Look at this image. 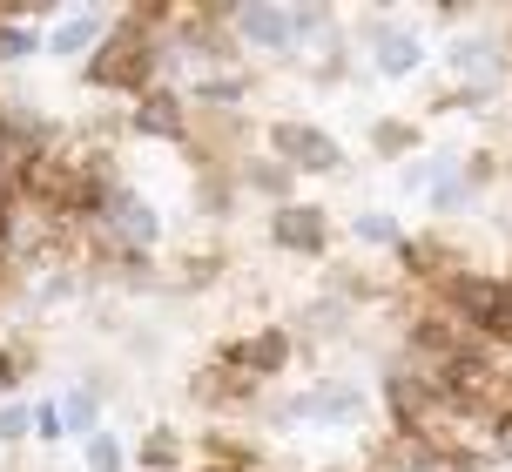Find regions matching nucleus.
Returning a JSON list of instances; mask_svg holds the SVG:
<instances>
[{
  "label": "nucleus",
  "mask_w": 512,
  "mask_h": 472,
  "mask_svg": "<svg viewBox=\"0 0 512 472\" xmlns=\"http://www.w3.org/2000/svg\"><path fill=\"white\" fill-rule=\"evenodd\" d=\"M149 75H155V41L135 34V27H108V41L88 54V81L95 88H122V95H149Z\"/></svg>",
  "instance_id": "nucleus-1"
},
{
  "label": "nucleus",
  "mask_w": 512,
  "mask_h": 472,
  "mask_svg": "<svg viewBox=\"0 0 512 472\" xmlns=\"http://www.w3.org/2000/svg\"><path fill=\"white\" fill-rule=\"evenodd\" d=\"M270 156L297 176V169H310V176H331L337 162H344V149H337L331 135L317 129V122H270Z\"/></svg>",
  "instance_id": "nucleus-2"
},
{
  "label": "nucleus",
  "mask_w": 512,
  "mask_h": 472,
  "mask_svg": "<svg viewBox=\"0 0 512 472\" xmlns=\"http://www.w3.org/2000/svg\"><path fill=\"white\" fill-rule=\"evenodd\" d=\"M102 223H108V250H128V257H142L155 236H162V216H155L135 189H122V183L102 196Z\"/></svg>",
  "instance_id": "nucleus-3"
},
{
  "label": "nucleus",
  "mask_w": 512,
  "mask_h": 472,
  "mask_svg": "<svg viewBox=\"0 0 512 472\" xmlns=\"http://www.w3.org/2000/svg\"><path fill=\"white\" fill-rule=\"evenodd\" d=\"M270 236H277L283 250H297V257H324V243H331V216L317 210V203H283L270 216Z\"/></svg>",
  "instance_id": "nucleus-4"
},
{
  "label": "nucleus",
  "mask_w": 512,
  "mask_h": 472,
  "mask_svg": "<svg viewBox=\"0 0 512 472\" xmlns=\"http://www.w3.org/2000/svg\"><path fill=\"white\" fill-rule=\"evenodd\" d=\"M290 331H256V338H243V344H223V365H236L243 378H277L283 365H290Z\"/></svg>",
  "instance_id": "nucleus-5"
},
{
  "label": "nucleus",
  "mask_w": 512,
  "mask_h": 472,
  "mask_svg": "<svg viewBox=\"0 0 512 472\" xmlns=\"http://www.w3.org/2000/svg\"><path fill=\"white\" fill-rule=\"evenodd\" d=\"M135 129L155 135V142H189V108H182L176 88H149L135 102Z\"/></svg>",
  "instance_id": "nucleus-6"
},
{
  "label": "nucleus",
  "mask_w": 512,
  "mask_h": 472,
  "mask_svg": "<svg viewBox=\"0 0 512 472\" xmlns=\"http://www.w3.org/2000/svg\"><path fill=\"white\" fill-rule=\"evenodd\" d=\"M250 385H256V378H243V371L223 365V358H216V365H203L196 378H189L196 405H209V412H230V405H243V398H250Z\"/></svg>",
  "instance_id": "nucleus-7"
},
{
  "label": "nucleus",
  "mask_w": 512,
  "mask_h": 472,
  "mask_svg": "<svg viewBox=\"0 0 512 472\" xmlns=\"http://www.w3.org/2000/svg\"><path fill=\"white\" fill-rule=\"evenodd\" d=\"M230 27L243 34V41H256V48H290V41H297V27H290V7H236Z\"/></svg>",
  "instance_id": "nucleus-8"
},
{
  "label": "nucleus",
  "mask_w": 512,
  "mask_h": 472,
  "mask_svg": "<svg viewBox=\"0 0 512 472\" xmlns=\"http://www.w3.org/2000/svg\"><path fill=\"white\" fill-rule=\"evenodd\" d=\"M398 257H405L411 277H432V290L445 284V277H459V263H452V250H445L438 236H411V243H398Z\"/></svg>",
  "instance_id": "nucleus-9"
},
{
  "label": "nucleus",
  "mask_w": 512,
  "mask_h": 472,
  "mask_svg": "<svg viewBox=\"0 0 512 472\" xmlns=\"http://www.w3.org/2000/svg\"><path fill=\"white\" fill-rule=\"evenodd\" d=\"M364 412L358 385H317V392L304 398V419H331V425H351Z\"/></svg>",
  "instance_id": "nucleus-10"
},
{
  "label": "nucleus",
  "mask_w": 512,
  "mask_h": 472,
  "mask_svg": "<svg viewBox=\"0 0 512 472\" xmlns=\"http://www.w3.org/2000/svg\"><path fill=\"white\" fill-rule=\"evenodd\" d=\"M371 61H378L384 81H405L418 61H425V48L411 41V34H378V48H371Z\"/></svg>",
  "instance_id": "nucleus-11"
},
{
  "label": "nucleus",
  "mask_w": 512,
  "mask_h": 472,
  "mask_svg": "<svg viewBox=\"0 0 512 472\" xmlns=\"http://www.w3.org/2000/svg\"><path fill=\"white\" fill-rule=\"evenodd\" d=\"M102 27H108V21L95 14V7H81V14H68V21L48 34V48H54V54H81V48H95V41H102Z\"/></svg>",
  "instance_id": "nucleus-12"
},
{
  "label": "nucleus",
  "mask_w": 512,
  "mask_h": 472,
  "mask_svg": "<svg viewBox=\"0 0 512 472\" xmlns=\"http://www.w3.org/2000/svg\"><path fill=\"white\" fill-rule=\"evenodd\" d=\"M203 452H209V472H256V452L243 439H230V432H209Z\"/></svg>",
  "instance_id": "nucleus-13"
},
{
  "label": "nucleus",
  "mask_w": 512,
  "mask_h": 472,
  "mask_svg": "<svg viewBox=\"0 0 512 472\" xmlns=\"http://www.w3.org/2000/svg\"><path fill=\"white\" fill-rule=\"evenodd\" d=\"M135 459H142L149 472H176V466H182V439L169 432V425H155L149 439H142V452H135Z\"/></svg>",
  "instance_id": "nucleus-14"
},
{
  "label": "nucleus",
  "mask_w": 512,
  "mask_h": 472,
  "mask_svg": "<svg viewBox=\"0 0 512 472\" xmlns=\"http://www.w3.org/2000/svg\"><path fill=\"white\" fill-rule=\"evenodd\" d=\"M371 149H378V156H411V149H418V129L391 115V122H378V129H371Z\"/></svg>",
  "instance_id": "nucleus-15"
},
{
  "label": "nucleus",
  "mask_w": 512,
  "mask_h": 472,
  "mask_svg": "<svg viewBox=\"0 0 512 472\" xmlns=\"http://www.w3.org/2000/svg\"><path fill=\"white\" fill-rule=\"evenodd\" d=\"M243 176H250V189H263V196H277V210L290 203V169H283L277 156H270V162H250Z\"/></svg>",
  "instance_id": "nucleus-16"
},
{
  "label": "nucleus",
  "mask_w": 512,
  "mask_h": 472,
  "mask_svg": "<svg viewBox=\"0 0 512 472\" xmlns=\"http://www.w3.org/2000/svg\"><path fill=\"white\" fill-rule=\"evenodd\" d=\"M351 236H358V243H371V250H384V243H405V230H398V216H384V210L358 216V223H351Z\"/></svg>",
  "instance_id": "nucleus-17"
},
{
  "label": "nucleus",
  "mask_w": 512,
  "mask_h": 472,
  "mask_svg": "<svg viewBox=\"0 0 512 472\" xmlns=\"http://www.w3.org/2000/svg\"><path fill=\"white\" fill-rule=\"evenodd\" d=\"M95 412H102V405H95V392H68V405H61V425L95 439Z\"/></svg>",
  "instance_id": "nucleus-18"
},
{
  "label": "nucleus",
  "mask_w": 512,
  "mask_h": 472,
  "mask_svg": "<svg viewBox=\"0 0 512 472\" xmlns=\"http://www.w3.org/2000/svg\"><path fill=\"white\" fill-rule=\"evenodd\" d=\"M196 95H203L209 108H216V102H243V75H236V68H223V75L196 81Z\"/></svg>",
  "instance_id": "nucleus-19"
},
{
  "label": "nucleus",
  "mask_w": 512,
  "mask_h": 472,
  "mask_svg": "<svg viewBox=\"0 0 512 472\" xmlns=\"http://www.w3.org/2000/svg\"><path fill=\"white\" fill-rule=\"evenodd\" d=\"M88 472H122V439L95 432V439H88Z\"/></svg>",
  "instance_id": "nucleus-20"
},
{
  "label": "nucleus",
  "mask_w": 512,
  "mask_h": 472,
  "mask_svg": "<svg viewBox=\"0 0 512 472\" xmlns=\"http://www.w3.org/2000/svg\"><path fill=\"white\" fill-rule=\"evenodd\" d=\"M486 61H492V41H459V48H452V68H459V75L486 68Z\"/></svg>",
  "instance_id": "nucleus-21"
},
{
  "label": "nucleus",
  "mask_w": 512,
  "mask_h": 472,
  "mask_svg": "<svg viewBox=\"0 0 512 472\" xmlns=\"http://www.w3.org/2000/svg\"><path fill=\"white\" fill-rule=\"evenodd\" d=\"M27 48H34V34H27V27H14V21H0V61H21Z\"/></svg>",
  "instance_id": "nucleus-22"
},
{
  "label": "nucleus",
  "mask_w": 512,
  "mask_h": 472,
  "mask_svg": "<svg viewBox=\"0 0 512 472\" xmlns=\"http://www.w3.org/2000/svg\"><path fill=\"white\" fill-rule=\"evenodd\" d=\"M27 425H34V412H27V405H0V439H21Z\"/></svg>",
  "instance_id": "nucleus-23"
},
{
  "label": "nucleus",
  "mask_w": 512,
  "mask_h": 472,
  "mask_svg": "<svg viewBox=\"0 0 512 472\" xmlns=\"http://www.w3.org/2000/svg\"><path fill=\"white\" fill-rule=\"evenodd\" d=\"M14 378H21V358H14V351H7V344H0V392H7V385H14Z\"/></svg>",
  "instance_id": "nucleus-24"
},
{
  "label": "nucleus",
  "mask_w": 512,
  "mask_h": 472,
  "mask_svg": "<svg viewBox=\"0 0 512 472\" xmlns=\"http://www.w3.org/2000/svg\"><path fill=\"white\" fill-rule=\"evenodd\" d=\"M0 290H7V263H0Z\"/></svg>",
  "instance_id": "nucleus-25"
}]
</instances>
